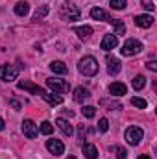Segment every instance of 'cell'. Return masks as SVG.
Instances as JSON below:
<instances>
[{"label": "cell", "instance_id": "6da1fadb", "mask_svg": "<svg viewBox=\"0 0 157 159\" xmlns=\"http://www.w3.org/2000/svg\"><path fill=\"white\" fill-rule=\"evenodd\" d=\"M78 70L83 76H94V74L98 72V61H96L92 56H85V57L79 59Z\"/></svg>", "mask_w": 157, "mask_h": 159}, {"label": "cell", "instance_id": "7a4b0ae2", "mask_svg": "<svg viewBox=\"0 0 157 159\" xmlns=\"http://www.w3.org/2000/svg\"><path fill=\"white\" fill-rule=\"evenodd\" d=\"M46 87L52 89L54 93H69L70 91L69 80H61V78H46Z\"/></svg>", "mask_w": 157, "mask_h": 159}, {"label": "cell", "instance_id": "3957f363", "mask_svg": "<svg viewBox=\"0 0 157 159\" xmlns=\"http://www.w3.org/2000/svg\"><path fill=\"white\" fill-rule=\"evenodd\" d=\"M142 50V43L137 39H128L124 43V46H122V56H126V57H129V56H135V54H139Z\"/></svg>", "mask_w": 157, "mask_h": 159}, {"label": "cell", "instance_id": "277c9868", "mask_svg": "<svg viewBox=\"0 0 157 159\" xmlns=\"http://www.w3.org/2000/svg\"><path fill=\"white\" fill-rule=\"evenodd\" d=\"M19 72H20V67L0 65V80H4V81H13V80H17Z\"/></svg>", "mask_w": 157, "mask_h": 159}, {"label": "cell", "instance_id": "5b68a950", "mask_svg": "<svg viewBox=\"0 0 157 159\" xmlns=\"http://www.w3.org/2000/svg\"><path fill=\"white\" fill-rule=\"evenodd\" d=\"M142 137H144V131L141 128H137V126H131V128L126 129V141L129 144H133V146H137L142 141Z\"/></svg>", "mask_w": 157, "mask_h": 159}, {"label": "cell", "instance_id": "8992f818", "mask_svg": "<svg viewBox=\"0 0 157 159\" xmlns=\"http://www.w3.org/2000/svg\"><path fill=\"white\" fill-rule=\"evenodd\" d=\"M46 148H48V152L54 154V156L65 154V144H63L59 139H48V141H46Z\"/></svg>", "mask_w": 157, "mask_h": 159}, {"label": "cell", "instance_id": "52a82bcc", "mask_svg": "<svg viewBox=\"0 0 157 159\" xmlns=\"http://www.w3.org/2000/svg\"><path fill=\"white\" fill-rule=\"evenodd\" d=\"M61 17L65 20H78L79 19V9L76 6H61Z\"/></svg>", "mask_w": 157, "mask_h": 159}, {"label": "cell", "instance_id": "ba28073f", "mask_svg": "<svg viewBox=\"0 0 157 159\" xmlns=\"http://www.w3.org/2000/svg\"><path fill=\"white\" fill-rule=\"evenodd\" d=\"M22 133L28 137V139H35L37 137V133H39V129H37V126H35V122L34 120H24L22 122Z\"/></svg>", "mask_w": 157, "mask_h": 159}, {"label": "cell", "instance_id": "9c48e42d", "mask_svg": "<svg viewBox=\"0 0 157 159\" xmlns=\"http://www.w3.org/2000/svg\"><path fill=\"white\" fill-rule=\"evenodd\" d=\"M117 46H118V37L115 35V34H107V35H104L102 44H100L102 50L109 52V50H113V48H117Z\"/></svg>", "mask_w": 157, "mask_h": 159}, {"label": "cell", "instance_id": "30bf717a", "mask_svg": "<svg viewBox=\"0 0 157 159\" xmlns=\"http://www.w3.org/2000/svg\"><path fill=\"white\" fill-rule=\"evenodd\" d=\"M17 87H19V89H26V91H30L32 94H37V96H43V94L46 93L43 87L34 85V83H30V81H19V83H17Z\"/></svg>", "mask_w": 157, "mask_h": 159}, {"label": "cell", "instance_id": "8fae6325", "mask_svg": "<svg viewBox=\"0 0 157 159\" xmlns=\"http://www.w3.org/2000/svg\"><path fill=\"white\" fill-rule=\"evenodd\" d=\"M56 126L63 131V135H67V137H72V135H74V128H72V124H70L69 120H65V119L59 117V119L56 120Z\"/></svg>", "mask_w": 157, "mask_h": 159}, {"label": "cell", "instance_id": "7c38bea8", "mask_svg": "<svg viewBox=\"0 0 157 159\" xmlns=\"http://www.w3.org/2000/svg\"><path fill=\"white\" fill-rule=\"evenodd\" d=\"M109 93H111V96H124L128 93V87L120 81H115V83L109 85Z\"/></svg>", "mask_w": 157, "mask_h": 159}, {"label": "cell", "instance_id": "4fadbf2b", "mask_svg": "<svg viewBox=\"0 0 157 159\" xmlns=\"http://www.w3.org/2000/svg\"><path fill=\"white\" fill-rule=\"evenodd\" d=\"M135 24L139 28H150L154 24V17L152 15H137L135 17Z\"/></svg>", "mask_w": 157, "mask_h": 159}, {"label": "cell", "instance_id": "5bb4252c", "mask_svg": "<svg viewBox=\"0 0 157 159\" xmlns=\"http://www.w3.org/2000/svg\"><path fill=\"white\" fill-rule=\"evenodd\" d=\"M89 96H91V93H89L85 87H76V89H74V94H72L74 102H78V104H81L83 100H87Z\"/></svg>", "mask_w": 157, "mask_h": 159}, {"label": "cell", "instance_id": "9a60e30c", "mask_svg": "<svg viewBox=\"0 0 157 159\" xmlns=\"http://www.w3.org/2000/svg\"><path fill=\"white\" fill-rule=\"evenodd\" d=\"M120 59H117V57H107V72L109 74H118L120 72Z\"/></svg>", "mask_w": 157, "mask_h": 159}, {"label": "cell", "instance_id": "2e32d148", "mask_svg": "<svg viewBox=\"0 0 157 159\" xmlns=\"http://www.w3.org/2000/svg\"><path fill=\"white\" fill-rule=\"evenodd\" d=\"M91 17H92L94 20H107V22H111L109 15H107L102 7H92V9H91Z\"/></svg>", "mask_w": 157, "mask_h": 159}, {"label": "cell", "instance_id": "e0dca14e", "mask_svg": "<svg viewBox=\"0 0 157 159\" xmlns=\"http://www.w3.org/2000/svg\"><path fill=\"white\" fill-rule=\"evenodd\" d=\"M41 98H43V100H46L50 106H59V104L63 102V98H61L59 94H52V93H44Z\"/></svg>", "mask_w": 157, "mask_h": 159}, {"label": "cell", "instance_id": "ac0fdd59", "mask_svg": "<svg viewBox=\"0 0 157 159\" xmlns=\"http://www.w3.org/2000/svg\"><path fill=\"white\" fill-rule=\"evenodd\" d=\"M83 156L87 159H98V150L94 144H83Z\"/></svg>", "mask_w": 157, "mask_h": 159}, {"label": "cell", "instance_id": "d6986e66", "mask_svg": "<svg viewBox=\"0 0 157 159\" xmlns=\"http://www.w3.org/2000/svg\"><path fill=\"white\" fill-rule=\"evenodd\" d=\"M28 11H30V4H28V2H17V4H15V13H17L19 17L28 15Z\"/></svg>", "mask_w": 157, "mask_h": 159}, {"label": "cell", "instance_id": "ffe728a7", "mask_svg": "<svg viewBox=\"0 0 157 159\" xmlns=\"http://www.w3.org/2000/svg\"><path fill=\"white\" fill-rule=\"evenodd\" d=\"M50 69H52L56 74H67V70H69L63 61H52V63H50Z\"/></svg>", "mask_w": 157, "mask_h": 159}, {"label": "cell", "instance_id": "44dd1931", "mask_svg": "<svg viewBox=\"0 0 157 159\" xmlns=\"http://www.w3.org/2000/svg\"><path fill=\"white\" fill-rule=\"evenodd\" d=\"M74 34H78V37H81V39H87L89 35H92V28L91 26H76Z\"/></svg>", "mask_w": 157, "mask_h": 159}, {"label": "cell", "instance_id": "7402d4cb", "mask_svg": "<svg viewBox=\"0 0 157 159\" xmlns=\"http://www.w3.org/2000/svg\"><path fill=\"white\" fill-rule=\"evenodd\" d=\"M111 24H113V28H115V35H124L126 34V24L122 22V20H117V19H113L111 20Z\"/></svg>", "mask_w": 157, "mask_h": 159}, {"label": "cell", "instance_id": "603a6c76", "mask_svg": "<svg viewBox=\"0 0 157 159\" xmlns=\"http://www.w3.org/2000/svg\"><path fill=\"white\" fill-rule=\"evenodd\" d=\"M111 150H113V154L117 156V159H128V152H126V148H122V146L115 144Z\"/></svg>", "mask_w": 157, "mask_h": 159}, {"label": "cell", "instance_id": "cb8c5ba5", "mask_svg": "<svg viewBox=\"0 0 157 159\" xmlns=\"http://www.w3.org/2000/svg\"><path fill=\"white\" fill-rule=\"evenodd\" d=\"M39 131L43 133V135H50L52 131H54V126L48 122V120H44V122H41V126H39Z\"/></svg>", "mask_w": 157, "mask_h": 159}, {"label": "cell", "instance_id": "d4e9b609", "mask_svg": "<svg viewBox=\"0 0 157 159\" xmlns=\"http://www.w3.org/2000/svg\"><path fill=\"white\" fill-rule=\"evenodd\" d=\"M131 104H133L135 107H139V109H146V107H148V102H146L144 98H139V96H133V98H131Z\"/></svg>", "mask_w": 157, "mask_h": 159}, {"label": "cell", "instance_id": "484cf974", "mask_svg": "<svg viewBox=\"0 0 157 159\" xmlns=\"http://www.w3.org/2000/svg\"><path fill=\"white\" fill-rule=\"evenodd\" d=\"M144 85H146V78H144V76H135V78H133V89H135V91H141Z\"/></svg>", "mask_w": 157, "mask_h": 159}, {"label": "cell", "instance_id": "4316f807", "mask_svg": "<svg viewBox=\"0 0 157 159\" xmlns=\"http://www.w3.org/2000/svg\"><path fill=\"white\" fill-rule=\"evenodd\" d=\"M46 13H48V6H41L39 9L35 11V15H34V20H41Z\"/></svg>", "mask_w": 157, "mask_h": 159}, {"label": "cell", "instance_id": "83f0119b", "mask_svg": "<svg viewBox=\"0 0 157 159\" xmlns=\"http://www.w3.org/2000/svg\"><path fill=\"white\" fill-rule=\"evenodd\" d=\"M81 111H83V115H85L87 119H92V117L96 115V107H92V106H85Z\"/></svg>", "mask_w": 157, "mask_h": 159}, {"label": "cell", "instance_id": "f1b7e54d", "mask_svg": "<svg viewBox=\"0 0 157 159\" xmlns=\"http://www.w3.org/2000/svg\"><path fill=\"white\" fill-rule=\"evenodd\" d=\"M98 129H100L102 133H105V131L109 129V122H107V119H100L98 120Z\"/></svg>", "mask_w": 157, "mask_h": 159}, {"label": "cell", "instance_id": "f546056e", "mask_svg": "<svg viewBox=\"0 0 157 159\" xmlns=\"http://www.w3.org/2000/svg\"><path fill=\"white\" fill-rule=\"evenodd\" d=\"M109 4H111L113 9H124L126 7V0H111Z\"/></svg>", "mask_w": 157, "mask_h": 159}, {"label": "cell", "instance_id": "4dcf8cb0", "mask_svg": "<svg viewBox=\"0 0 157 159\" xmlns=\"http://www.w3.org/2000/svg\"><path fill=\"white\" fill-rule=\"evenodd\" d=\"M142 7H144L146 11H154V7H155V6H154V2H152V0H142Z\"/></svg>", "mask_w": 157, "mask_h": 159}, {"label": "cell", "instance_id": "1f68e13d", "mask_svg": "<svg viewBox=\"0 0 157 159\" xmlns=\"http://www.w3.org/2000/svg\"><path fill=\"white\" fill-rule=\"evenodd\" d=\"M9 104H11V107H13L15 111H20V107H22V104H20L19 100H15V98H11V100H9Z\"/></svg>", "mask_w": 157, "mask_h": 159}, {"label": "cell", "instance_id": "d6a6232c", "mask_svg": "<svg viewBox=\"0 0 157 159\" xmlns=\"http://www.w3.org/2000/svg\"><path fill=\"white\" fill-rule=\"evenodd\" d=\"M148 69H150V70H157V63L154 61V59H152V61H148Z\"/></svg>", "mask_w": 157, "mask_h": 159}, {"label": "cell", "instance_id": "836d02e7", "mask_svg": "<svg viewBox=\"0 0 157 159\" xmlns=\"http://www.w3.org/2000/svg\"><path fill=\"white\" fill-rule=\"evenodd\" d=\"M2 129H4V120L0 119V131H2Z\"/></svg>", "mask_w": 157, "mask_h": 159}, {"label": "cell", "instance_id": "e575fe53", "mask_svg": "<svg viewBox=\"0 0 157 159\" xmlns=\"http://www.w3.org/2000/svg\"><path fill=\"white\" fill-rule=\"evenodd\" d=\"M137 159H150V157H148V156H139Z\"/></svg>", "mask_w": 157, "mask_h": 159}, {"label": "cell", "instance_id": "d590c367", "mask_svg": "<svg viewBox=\"0 0 157 159\" xmlns=\"http://www.w3.org/2000/svg\"><path fill=\"white\" fill-rule=\"evenodd\" d=\"M67 159H76V157H74V156H69V157H67Z\"/></svg>", "mask_w": 157, "mask_h": 159}]
</instances>
